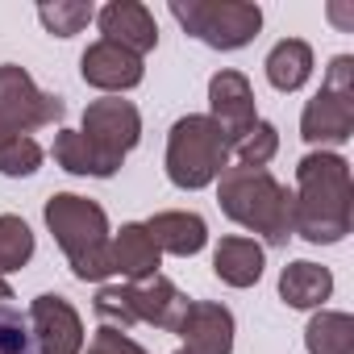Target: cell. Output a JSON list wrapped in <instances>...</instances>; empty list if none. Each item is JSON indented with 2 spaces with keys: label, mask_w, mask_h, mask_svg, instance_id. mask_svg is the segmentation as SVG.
<instances>
[{
  "label": "cell",
  "mask_w": 354,
  "mask_h": 354,
  "mask_svg": "<svg viewBox=\"0 0 354 354\" xmlns=\"http://www.w3.org/2000/svg\"><path fill=\"white\" fill-rule=\"evenodd\" d=\"M350 162L342 154L317 150L304 154L296 167V196H292V213H296V234L304 242H342L350 234Z\"/></svg>",
  "instance_id": "1"
},
{
  "label": "cell",
  "mask_w": 354,
  "mask_h": 354,
  "mask_svg": "<svg viewBox=\"0 0 354 354\" xmlns=\"http://www.w3.org/2000/svg\"><path fill=\"white\" fill-rule=\"evenodd\" d=\"M221 213L250 234H259L271 246H283L296 234V213H292V192L275 180L267 167H225L221 188H217Z\"/></svg>",
  "instance_id": "2"
},
{
  "label": "cell",
  "mask_w": 354,
  "mask_h": 354,
  "mask_svg": "<svg viewBox=\"0 0 354 354\" xmlns=\"http://www.w3.org/2000/svg\"><path fill=\"white\" fill-rule=\"evenodd\" d=\"M46 225L55 242L63 246L75 279H109L113 275V238H109V217L96 201L59 192L46 201Z\"/></svg>",
  "instance_id": "3"
},
{
  "label": "cell",
  "mask_w": 354,
  "mask_h": 354,
  "mask_svg": "<svg viewBox=\"0 0 354 354\" xmlns=\"http://www.w3.org/2000/svg\"><path fill=\"white\" fill-rule=\"evenodd\" d=\"M188 296L175 288L167 275H150L142 283H117V288H100L96 292V317L109 329H129V325H154L175 333L188 313Z\"/></svg>",
  "instance_id": "4"
},
{
  "label": "cell",
  "mask_w": 354,
  "mask_h": 354,
  "mask_svg": "<svg viewBox=\"0 0 354 354\" xmlns=\"http://www.w3.org/2000/svg\"><path fill=\"white\" fill-rule=\"evenodd\" d=\"M230 167V142L225 133L217 129L213 117H180L171 125V138H167V180L175 188H205L213 180H221V171Z\"/></svg>",
  "instance_id": "5"
},
{
  "label": "cell",
  "mask_w": 354,
  "mask_h": 354,
  "mask_svg": "<svg viewBox=\"0 0 354 354\" xmlns=\"http://www.w3.org/2000/svg\"><path fill=\"white\" fill-rule=\"evenodd\" d=\"M171 17L213 50H238L263 26V9L246 0H171Z\"/></svg>",
  "instance_id": "6"
},
{
  "label": "cell",
  "mask_w": 354,
  "mask_h": 354,
  "mask_svg": "<svg viewBox=\"0 0 354 354\" xmlns=\"http://www.w3.org/2000/svg\"><path fill=\"white\" fill-rule=\"evenodd\" d=\"M354 133V59L337 55L325 71L321 92L304 104L300 138L313 146H342Z\"/></svg>",
  "instance_id": "7"
},
{
  "label": "cell",
  "mask_w": 354,
  "mask_h": 354,
  "mask_svg": "<svg viewBox=\"0 0 354 354\" xmlns=\"http://www.w3.org/2000/svg\"><path fill=\"white\" fill-rule=\"evenodd\" d=\"M63 113H67L63 96L42 92L26 67H17V63L0 67V142L30 138L34 129L63 121Z\"/></svg>",
  "instance_id": "8"
},
{
  "label": "cell",
  "mask_w": 354,
  "mask_h": 354,
  "mask_svg": "<svg viewBox=\"0 0 354 354\" xmlns=\"http://www.w3.org/2000/svg\"><path fill=\"white\" fill-rule=\"evenodd\" d=\"M113 167H121L125 162V154L138 146V138H142V117H138V109L129 104V100H117V96H109V100H92L88 104V113H84V129H80Z\"/></svg>",
  "instance_id": "9"
},
{
  "label": "cell",
  "mask_w": 354,
  "mask_h": 354,
  "mask_svg": "<svg viewBox=\"0 0 354 354\" xmlns=\"http://www.w3.org/2000/svg\"><path fill=\"white\" fill-rule=\"evenodd\" d=\"M30 329H34L38 354H80V350H84L80 313H75L63 296H55V292H46V296L34 300V308H30Z\"/></svg>",
  "instance_id": "10"
},
{
  "label": "cell",
  "mask_w": 354,
  "mask_h": 354,
  "mask_svg": "<svg viewBox=\"0 0 354 354\" xmlns=\"http://www.w3.org/2000/svg\"><path fill=\"white\" fill-rule=\"evenodd\" d=\"M209 104H213L209 117H213L217 129L225 133L230 150H234V142L259 121V117H254V92H250V84H246L242 71H217V75L209 80Z\"/></svg>",
  "instance_id": "11"
},
{
  "label": "cell",
  "mask_w": 354,
  "mask_h": 354,
  "mask_svg": "<svg viewBox=\"0 0 354 354\" xmlns=\"http://www.w3.org/2000/svg\"><path fill=\"white\" fill-rule=\"evenodd\" d=\"M184 354H230L234 350V313L213 300H192L180 329Z\"/></svg>",
  "instance_id": "12"
},
{
  "label": "cell",
  "mask_w": 354,
  "mask_h": 354,
  "mask_svg": "<svg viewBox=\"0 0 354 354\" xmlns=\"http://www.w3.org/2000/svg\"><path fill=\"white\" fill-rule=\"evenodd\" d=\"M80 75L84 84L100 88V92H125V88H138L142 84V59L117 42H92L80 59Z\"/></svg>",
  "instance_id": "13"
},
{
  "label": "cell",
  "mask_w": 354,
  "mask_h": 354,
  "mask_svg": "<svg viewBox=\"0 0 354 354\" xmlns=\"http://www.w3.org/2000/svg\"><path fill=\"white\" fill-rule=\"evenodd\" d=\"M96 21H100L104 42H117V46L133 50L138 59L158 46V26H154L150 9L138 5V0H113V5H104L96 13Z\"/></svg>",
  "instance_id": "14"
},
{
  "label": "cell",
  "mask_w": 354,
  "mask_h": 354,
  "mask_svg": "<svg viewBox=\"0 0 354 354\" xmlns=\"http://www.w3.org/2000/svg\"><path fill=\"white\" fill-rule=\"evenodd\" d=\"M158 259H162V250L146 225H121V234L113 238V271L125 275L129 283L158 275Z\"/></svg>",
  "instance_id": "15"
},
{
  "label": "cell",
  "mask_w": 354,
  "mask_h": 354,
  "mask_svg": "<svg viewBox=\"0 0 354 354\" xmlns=\"http://www.w3.org/2000/svg\"><path fill=\"white\" fill-rule=\"evenodd\" d=\"M213 271L230 288H250L263 279V246L254 238H221L213 250Z\"/></svg>",
  "instance_id": "16"
},
{
  "label": "cell",
  "mask_w": 354,
  "mask_h": 354,
  "mask_svg": "<svg viewBox=\"0 0 354 354\" xmlns=\"http://www.w3.org/2000/svg\"><path fill=\"white\" fill-rule=\"evenodd\" d=\"M146 230H150V238L158 242V250L180 254V259L205 250V242H209V225H205V217H196V213H158V217L146 221Z\"/></svg>",
  "instance_id": "17"
},
{
  "label": "cell",
  "mask_w": 354,
  "mask_h": 354,
  "mask_svg": "<svg viewBox=\"0 0 354 354\" xmlns=\"http://www.w3.org/2000/svg\"><path fill=\"white\" fill-rule=\"evenodd\" d=\"M329 292H333V275L317 263L300 259V263H288L283 275H279V296L292 308H317V304L329 300Z\"/></svg>",
  "instance_id": "18"
},
{
  "label": "cell",
  "mask_w": 354,
  "mask_h": 354,
  "mask_svg": "<svg viewBox=\"0 0 354 354\" xmlns=\"http://www.w3.org/2000/svg\"><path fill=\"white\" fill-rule=\"evenodd\" d=\"M308 75H313V46L300 42V38L275 42V50L267 55V80H271V88L296 92Z\"/></svg>",
  "instance_id": "19"
},
{
  "label": "cell",
  "mask_w": 354,
  "mask_h": 354,
  "mask_svg": "<svg viewBox=\"0 0 354 354\" xmlns=\"http://www.w3.org/2000/svg\"><path fill=\"white\" fill-rule=\"evenodd\" d=\"M55 162L63 167V171H71V175H96V180H109V175L117 171L80 129H63L59 138H55Z\"/></svg>",
  "instance_id": "20"
},
{
  "label": "cell",
  "mask_w": 354,
  "mask_h": 354,
  "mask_svg": "<svg viewBox=\"0 0 354 354\" xmlns=\"http://www.w3.org/2000/svg\"><path fill=\"white\" fill-rule=\"evenodd\" d=\"M308 354H354V321L350 313H317L304 329Z\"/></svg>",
  "instance_id": "21"
},
{
  "label": "cell",
  "mask_w": 354,
  "mask_h": 354,
  "mask_svg": "<svg viewBox=\"0 0 354 354\" xmlns=\"http://www.w3.org/2000/svg\"><path fill=\"white\" fill-rule=\"evenodd\" d=\"M34 259V234L21 217L5 213L0 217V275L5 271H21Z\"/></svg>",
  "instance_id": "22"
},
{
  "label": "cell",
  "mask_w": 354,
  "mask_h": 354,
  "mask_svg": "<svg viewBox=\"0 0 354 354\" xmlns=\"http://www.w3.org/2000/svg\"><path fill=\"white\" fill-rule=\"evenodd\" d=\"M275 150H279L275 125H271V121H254V125L234 142L230 154H238V167H267V162L275 158Z\"/></svg>",
  "instance_id": "23"
},
{
  "label": "cell",
  "mask_w": 354,
  "mask_h": 354,
  "mask_svg": "<svg viewBox=\"0 0 354 354\" xmlns=\"http://www.w3.org/2000/svg\"><path fill=\"white\" fill-rule=\"evenodd\" d=\"M92 17H96V13H92V5H84V0H55V5H42V9H38V21H42L55 38L80 34Z\"/></svg>",
  "instance_id": "24"
},
{
  "label": "cell",
  "mask_w": 354,
  "mask_h": 354,
  "mask_svg": "<svg viewBox=\"0 0 354 354\" xmlns=\"http://www.w3.org/2000/svg\"><path fill=\"white\" fill-rule=\"evenodd\" d=\"M0 354H38L30 317L5 300H0Z\"/></svg>",
  "instance_id": "25"
},
{
  "label": "cell",
  "mask_w": 354,
  "mask_h": 354,
  "mask_svg": "<svg viewBox=\"0 0 354 354\" xmlns=\"http://www.w3.org/2000/svg\"><path fill=\"white\" fill-rule=\"evenodd\" d=\"M46 150L34 142V138H9V142H0V175H34L42 167Z\"/></svg>",
  "instance_id": "26"
},
{
  "label": "cell",
  "mask_w": 354,
  "mask_h": 354,
  "mask_svg": "<svg viewBox=\"0 0 354 354\" xmlns=\"http://www.w3.org/2000/svg\"><path fill=\"white\" fill-rule=\"evenodd\" d=\"M88 354H146V350H142V346H138L133 337H125L121 329H109V325H104V329H100V333L92 337Z\"/></svg>",
  "instance_id": "27"
},
{
  "label": "cell",
  "mask_w": 354,
  "mask_h": 354,
  "mask_svg": "<svg viewBox=\"0 0 354 354\" xmlns=\"http://www.w3.org/2000/svg\"><path fill=\"white\" fill-rule=\"evenodd\" d=\"M0 300H13V288L5 283V275H0Z\"/></svg>",
  "instance_id": "28"
},
{
  "label": "cell",
  "mask_w": 354,
  "mask_h": 354,
  "mask_svg": "<svg viewBox=\"0 0 354 354\" xmlns=\"http://www.w3.org/2000/svg\"><path fill=\"white\" fill-rule=\"evenodd\" d=\"M175 354H184V350H175Z\"/></svg>",
  "instance_id": "29"
}]
</instances>
